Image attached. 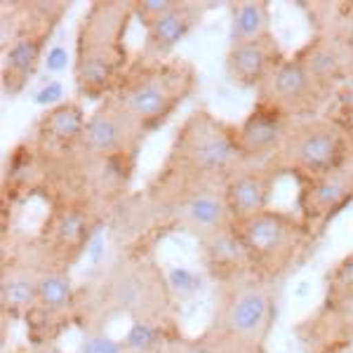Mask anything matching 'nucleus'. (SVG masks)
Here are the masks:
<instances>
[{
    "instance_id": "28",
    "label": "nucleus",
    "mask_w": 353,
    "mask_h": 353,
    "mask_svg": "<svg viewBox=\"0 0 353 353\" xmlns=\"http://www.w3.org/2000/svg\"><path fill=\"white\" fill-rule=\"evenodd\" d=\"M68 50L64 45H52V48H48V52H45V71L50 73V76H57V73H61L64 68L68 66Z\"/></svg>"
},
{
    "instance_id": "6",
    "label": "nucleus",
    "mask_w": 353,
    "mask_h": 353,
    "mask_svg": "<svg viewBox=\"0 0 353 353\" xmlns=\"http://www.w3.org/2000/svg\"><path fill=\"white\" fill-rule=\"evenodd\" d=\"M353 139L337 118H304L290 125L281 151L269 163L278 174H290L299 181L313 179L351 165Z\"/></svg>"
},
{
    "instance_id": "30",
    "label": "nucleus",
    "mask_w": 353,
    "mask_h": 353,
    "mask_svg": "<svg viewBox=\"0 0 353 353\" xmlns=\"http://www.w3.org/2000/svg\"><path fill=\"white\" fill-rule=\"evenodd\" d=\"M163 353H174V351H168V349H165V351H163Z\"/></svg>"
},
{
    "instance_id": "26",
    "label": "nucleus",
    "mask_w": 353,
    "mask_h": 353,
    "mask_svg": "<svg viewBox=\"0 0 353 353\" xmlns=\"http://www.w3.org/2000/svg\"><path fill=\"white\" fill-rule=\"evenodd\" d=\"M76 353H128V346H125V341L104 332V327L90 325L83 330V337L78 341Z\"/></svg>"
},
{
    "instance_id": "21",
    "label": "nucleus",
    "mask_w": 353,
    "mask_h": 353,
    "mask_svg": "<svg viewBox=\"0 0 353 353\" xmlns=\"http://www.w3.org/2000/svg\"><path fill=\"white\" fill-rule=\"evenodd\" d=\"M203 8L196 3L176 0V5L170 12H165L161 19L144 28V45H141L139 59L146 61H163L170 59L174 48L193 31V26L201 21Z\"/></svg>"
},
{
    "instance_id": "9",
    "label": "nucleus",
    "mask_w": 353,
    "mask_h": 353,
    "mask_svg": "<svg viewBox=\"0 0 353 353\" xmlns=\"http://www.w3.org/2000/svg\"><path fill=\"white\" fill-rule=\"evenodd\" d=\"M97 224H99L97 212L85 196L61 198L59 203H54L41 233V248L45 254L41 266H57L68 271V266L88 250L97 233Z\"/></svg>"
},
{
    "instance_id": "20",
    "label": "nucleus",
    "mask_w": 353,
    "mask_h": 353,
    "mask_svg": "<svg viewBox=\"0 0 353 353\" xmlns=\"http://www.w3.org/2000/svg\"><path fill=\"white\" fill-rule=\"evenodd\" d=\"M306 353H349L353 344V306L323 304L297 327Z\"/></svg>"
},
{
    "instance_id": "8",
    "label": "nucleus",
    "mask_w": 353,
    "mask_h": 353,
    "mask_svg": "<svg viewBox=\"0 0 353 353\" xmlns=\"http://www.w3.org/2000/svg\"><path fill=\"white\" fill-rule=\"evenodd\" d=\"M26 17L12 31L8 43H3V68L0 83L8 97H17L31 83L38 64L45 59L52 28L64 14V5L59 3H36L26 5Z\"/></svg>"
},
{
    "instance_id": "7",
    "label": "nucleus",
    "mask_w": 353,
    "mask_h": 353,
    "mask_svg": "<svg viewBox=\"0 0 353 353\" xmlns=\"http://www.w3.org/2000/svg\"><path fill=\"white\" fill-rule=\"evenodd\" d=\"M214 325L236 351L259 353L273 325L271 285L254 276L219 285Z\"/></svg>"
},
{
    "instance_id": "13",
    "label": "nucleus",
    "mask_w": 353,
    "mask_h": 353,
    "mask_svg": "<svg viewBox=\"0 0 353 353\" xmlns=\"http://www.w3.org/2000/svg\"><path fill=\"white\" fill-rule=\"evenodd\" d=\"M349 203H353V165L299 181L297 214L311 233H321Z\"/></svg>"
},
{
    "instance_id": "16",
    "label": "nucleus",
    "mask_w": 353,
    "mask_h": 353,
    "mask_svg": "<svg viewBox=\"0 0 353 353\" xmlns=\"http://www.w3.org/2000/svg\"><path fill=\"white\" fill-rule=\"evenodd\" d=\"M292 121L273 109L266 101H254L252 111L236 125V144L243 165H269L283 141Z\"/></svg>"
},
{
    "instance_id": "22",
    "label": "nucleus",
    "mask_w": 353,
    "mask_h": 353,
    "mask_svg": "<svg viewBox=\"0 0 353 353\" xmlns=\"http://www.w3.org/2000/svg\"><path fill=\"white\" fill-rule=\"evenodd\" d=\"M198 243L203 245L205 269L217 281V285H226V283H236L252 276V266H250V259L233 226L214 233V236L203 238Z\"/></svg>"
},
{
    "instance_id": "4",
    "label": "nucleus",
    "mask_w": 353,
    "mask_h": 353,
    "mask_svg": "<svg viewBox=\"0 0 353 353\" xmlns=\"http://www.w3.org/2000/svg\"><path fill=\"white\" fill-rule=\"evenodd\" d=\"M92 309L104 316H125L132 323L165 327L172 321V292L161 266L144 257L118 261L94 288Z\"/></svg>"
},
{
    "instance_id": "25",
    "label": "nucleus",
    "mask_w": 353,
    "mask_h": 353,
    "mask_svg": "<svg viewBox=\"0 0 353 353\" xmlns=\"http://www.w3.org/2000/svg\"><path fill=\"white\" fill-rule=\"evenodd\" d=\"M332 306H353V252L341 257L325 273V301Z\"/></svg>"
},
{
    "instance_id": "29",
    "label": "nucleus",
    "mask_w": 353,
    "mask_h": 353,
    "mask_svg": "<svg viewBox=\"0 0 353 353\" xmlns=\"http://www.w3.org/2000/svg\"><path fill=\"white\" fill-rule=\"evenodd\" d=\"M31 353H64L54 341H41V344H33Z\"/></svg>"
},
{
    "instance_id": "12",
    "label": "nucleus",
    "mask_w": 353,
    "mask_h": 353,
    "mask_svg": "<svg viewBox=\"0 0 353 353\" xmlns=\"http://www.w3.org/2000/svg\"><path fill=\"white\" fill-rule=\"evenodd\" d=\"M257 94L259 101L271 104L292 123L318 116V111L327 101V97L316 88V83L311 81L306 68L294 54L285 57L273 68L266 83L257 90Z\"/></svg>"
},
{
    "instance_id": "2",
    "label": "nucleus",
    "mask_w": 353,
    "mask_h": 353,
    "mask_svg": "<svg viewBox=\"0 0 353 353\" xmlns=\"http://www.w3.org/2000/svg\"><path fill=\"white\" fill-rule=\"evenodd\" d=\"M241 165L236 125L221 121L205 109H198L181 121L158 181L161 184H224Z\"/></svg>"
},
{
    "instance_id": "5",
    "label": "nucleus",
    "mask_w": 353,
    "mask_h": 353,
    "mask_svg": "<svg viewBox=\"0 0 353 353\" xmlns=\"http://www.w3.org/2000/svg\"><path fill=\"white\" fill-rule=\"evenodd\" d=\"M233 231L248 254L252 276L269 285L294 269L313 243V233L299 214L278 208L236 221Z\"/></svg>"
},
{
    "instance_id": "23",
    "label": "nucleus",
    "mask_w": 353,
    "mask_h": 353,
    "mask_svg": "<svg viewBox=\"0 0 353 353\" xmlns=\"http://www.w3.org/2000/svg\"><path fill=\"white\" fill-rule=\"evenodd\" d=\"M41 266H5L0 281V309L5 318H26L38 304Z\"/></svg>"
},
{
    "instance_id": "15",
    "label": "nucleus",
    "mask_w": 353,
    "mask_h": 353,
    "mask_svg": "<svg viewBox=\"0 0 353 353\" xmlns=\"http://www.w3.org/2000/svg\"><path fill=\"white\" fill-rule=\"evenodd\" d=\"M294 57L327 99L349 85L353 71V45L346 38L321 33L301 45Z\"/></svg>"
},
{
    "instance_id": "19",
    "label": "nucleus",
    "mask_w": 353,
    "mask_h": 353,
    "mask_svg": "<svg viewBox=\"0 0 353 353\" xmlns=\"http://www.w3.org/2000/svg\"><path fill=\"white\" fill-rule=\"evenodd\" d=\"M276 176L278 172L271 165H241L221 184L233 224L254 217V214L271 208Z\"/></svg>"
},
{
    "instance_id": "1",
    "label": "nucleus",
    "mask_w": 353,
    "mask_h": 353,
    "mask_svg": "<svg viewBox=\"0 0 353 353\" xmlns=\"http://www.w3.org/2000/svg\"><path fill=\"white\" fill-rule=\"evenodd\" d=\"M130 3L97 0L85 10L76 28L73 83L78 97L106 99L118 90L123 76L132 66L128 54V31L132 21Z\"/></svg>"
},
{
    "instance_id": "3",
    "label": "nucleus",
    "mask_w": 353,
    "mask_h": 353,
    "mask_svg": "<svg viewBox=\"0 0 353 353\" xmlns=\"http://www.w3.org/2000/svg\"><path fill=\"white\" fill-rule=\"evenodd\" d=\"M198 83L196 68L184 59H137L111 97L144 134L156 132L179 111Z\"/></svg>"
},
{
    "instance_id": "17",
    "label": "nucleus",
    "mask_w": 353,
    "mask_h": 353,
    "mask_svg": "<svg viewBox=\"0 0 353 353\" xmlns=\"http://www.w3.org/2000/svg\"><path fill=\"white\" fill-rule=\"evenodd\" d=\"M88 123V113L81 101L66 99L57 106L45 109L33 130V146L43 156H68L78 153Z\"/></svg>"
},
{
    "instance_id": "27",
    "label": "nucleus",
    "mask_w": 353,
    "mask_h": 353,
    "mask_svg": "<svg viewBox=\"0 0 353 353\" xmlns=\"http://www.w3.org/2000/svg\"><path fill=\"white\" fill-rule=\"evenodd\" d=\"M176 5V0H132L130 8H132L134 21H139L141 26H149L156 19H161L165 12H170Z\"/></svg>"
},
{
    "instance_id": "24",
    "label": "nucleus",
    "mask_w": 353,
    "mask_h": 353,
    "mask_svg": "<svg viewBox=\"0 0 353 353\" xmlns=\"http://www.w3.org/2000/svg\"><path fill=\"white\" fill-rule=\"evenodd\" d=\"M271 8L264 0H241L231 5L229 45L259 41L271 36Z\"/></svg>"
},
{
    "instance_id": "18",
    "label": "nucleus",
    "mask_w": 353,
    "mask_h": 353,
    "mask_svg": "<svg viewBox=\"0 0 353 353\" xmlns=\"http://www.w3.org/2000/svg\"><path fill=\"white\" fill-rule=\"evenodd\" d=\"M283 59L285 54H283L276 33L259 38V41L229 45L224 59L226 78L233 88L259 90Z\"/></svg>"
},
{
    "instance_id": "11",
    "label": "nucleus",
    "mask_w": 353,
    "mask_h": 353,
    "mask_svg": "<svg viewBox=\"0 0 353 353\" xmlns=\"http://www.w3.org/2000/svg\"><path fill=\"white\" fill-rule=\"evenodd\" d=\"M168 191V212L179 229L198 241L233 226L221 184H163Z\"/></svg>"
},
{
    "instance_id": "10",
    "label": "nucleus",
    "mask_w": 353,
    "mask_h": 353,
    "mask_svg": "<svg viewBox=\"0 0 353 353\" xmlns=\"http://www.w3.org/2000/svg\"><path fill=\"white\" fill-rule=\"evenodd\" d=\"M144 137L146 134L132 123L123 106L113 97H106L94 106L92 113H88L78 153L88 161L121 163L134 168L137 151Z\"/></svg>"
},
{
    "instance_id": "14",
    "label": "nucleus",
    "mask_w": 353,
    "mask_h": 353,
    "mask_svg": "<svg viewBox=\"0 0 353 353\" xmlns=\"http://www.w3.org/2000/svg\"><path fill=\"white\" fill-rule=\"evenodd\" d=\"M78 292L73 288V281L66 269L57 266H41V278H38V304L36 311L26 318V325L36 332V341H54L59 325L71 321L78 313Z\"/></svg>"
}]
</instances>
